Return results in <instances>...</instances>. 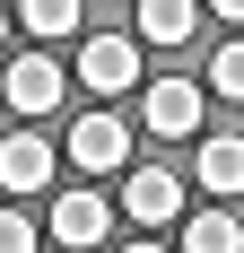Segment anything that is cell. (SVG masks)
<instances>
[{"instance_id": "obj_1", "label": "cell", "mask_w": 244, "mask_h": 253, "mask_svg": "<svg viewBox=\"0 0 244 253\" xmlns=\"http://www.w3.org/2000/svg\"><path fill=\"white\" fill-rule=\"evenodd\" d=\"M79 87L87 96H131L140 87V44L131 35H87L79 44Z\"/></svg>"}, {"instance_id": "obj_2", "label": "cell", "mask_w": 244, "mask_h": 253, "mask_svg": "<svg viewBox=\"0 0 244 253\" xmlns=\"http://www.w3.org/2000/svg\"><path fill=\"white\" fill-rule=\"evenodd\" d=\"M70 166H79V175H122V166H131L122 114H79V123H70Z\"/></svg>"}, {"instance_id": "obj_3", "label": "cell", "mask_w": 244, "mask_h": 253, "mask_svg": "<svg viewBox=\"0 0 244 253\" xmlns=\"http://www.w3.org/2000/svg\"><path fill=\"white\" fill-rule=\"evenodd\" d=\"M122 210H131L140 227H174V218H183V175H174V166H131V175H122Z\"/></svg>"}, {"instance_id": "obj_4", "label": "cell", "mask_w": 244, "mask_h": 253, "mask_svg": "<svg viewBox=\"0 0 244 253\" xmlns=\"http://www.w3.org/2000/svg\"><path fill=\"white\" fill-rule=\"evenodd\" d=\"M201 87L192 79H157V87H140V123L157 131V140H192V123H201Z\"/></svg>"}, {"instance_id": "obj_5", "label": "cell", "mask_w": 244, "mask_h": 253, "mask_svg": "<svg viewBox=\"0 0 244 253\" xmlns=\"http://www.w3.org/2000/svg\"><path fill=\"white\" fill-rule=\"evenodd\" d=\"M61 87H70V79H61V61H52V52H26V61H9V79H0V96L18 105V114H52V105H61Z\"/></svg>"}, {"instance_id": "obj_6", "label": "cell", "mask_w": 244, "mask_h": 253, "mask_svg": "<svg viewBox=\"0 0 244 253\" xmlns=\"http://www.w3.org/2000/svg\"><path fill=\"white\" fill-rule=\"evenodd\" d=\"M52 183V140L18 131V140H0V192H44Z\"/></svg>"}, {"instance_id": "obj_7", "label": "cell", "mask_w": 244, "mask_h": 253, "mask_svg": "<svg viewBox=\"0 0 244 253\" xmlns=\"http://www.w3.org/2000/svg\"><path fill=\"white\" fill-rule=\"evenodd\" d=\"M105 227H114V210H105V192H61V201H52V236H61V245H105Z\"/></svg>"}, {"instance_id": "obj_8", "label": "cell", "mask_w": 244, "mask_h": 253, "mask_svg": "<svg viewBox=\"0 0 244 253\" xmlns=\"http://www.w3.org/2000/svg\"><path fill=\"white\" fill-rule=\"evenodd\" d=\"M192 183H201V192H218V201H236V192H244V140H201Z\"/></svg>"}, {"instance_id": "obj_9", "label": "cell", "mask_w": 244, "mask_h": 253, "mask_svg": "<svg viewBox=\"0 0 244 253\" xmlns=\"http://www.w3.org/2000/svg\"><path fill=\"white\" fill-rule=\"evenodd\" d=\"M183 253H244L236 210H192V227H183Z\"/></svg>"}, {"instance_id": "obj_10", "label": "cell", "mask_w": 244, "mask_h": 253, "mask_svg": "<svg viewBox=\"0 0 244 253\" xmlns=\"http://www.w3.org/2000/svg\"><path fill=\"white\" fill-rule=\"evenodd\" d=\"M79 9L87 0H18V26L44 35V44H61V35H79Z\"/></svg>"}, {"instance_id": "obj_11", "label": "cell", "mask_w": 244, "mask_h": 253, "mask_svg": "<svg viewBox=\"0 0 244 253\" xmlns=\"http://www.w3.org/2000/svg\"><path fill=\"white\" fill-rule=\"evenodd\" d=\"M140 35L148 44H192V0H140Z\"/></svg>"}, {"instance_id": "obj_12", "label": "cell", "mask_w": 244, "mask_h": 253, "mask_svg": "<svg viewBox=\"0 0 244 253\" xmlns=\"http://www.w3.org/2000/svg\"><path fill=\"white\" fill-rule=\"evenodd\" d=\"M209 87L244 105V44H218V61H209Z\"/></svg>"}, {"instance_id": "obj_13", "label": "cell", "mask_w": 244, "mask_h": 253, "mask_svg": "<svg viewBox=\"0 0 244 253\" xmlns=\"http://www.w3.org/2000/svg\"><path fill=\"white\" fill-rule=\"evenodd\" d=\"M0 253H35V218L26 210H0Z\"/></svg>"}, {"instance_id": "obj_14", "label": "cell", "mask_w": 244, "mask_h": 253, "mask_svg": "<svg viewBox=\"0 0 244 253\" xmlns=\"http://www.w3.org/2000/svg\"><path fill=\"white\" fill-rule=\"evenodd\" d=\"M209 9H218V18H227V26H244V0H209Z\"/></svg>"}, {"instance_id": "obj_15", "label": "cell", "mask_w": 244, "mask_h": 253, "mask_svg": "<svg viewBox=\"0 0 244 253\" xmlns=\"http://www.w3.org/2000/svg\"><path fill=\"white\" fill-rule=\"evenodd\" d=\"M122 253H166V245H148V236H140V245H122Z\"/></svg>"}, {"instance_id": "obj_16", "label": "cell", "mask_w": 244, "mask_h": 253, "mask_svg": "<svg viewBox=\"0 0 244 253\" xmlns=\"http://www.w3.org/2000/svg\"><path fill=\"white\" fill-rule=\"evenodd\" d=\"M0 44H9V18H0Z\"/></svg>"}]
</instances>
